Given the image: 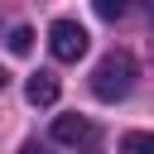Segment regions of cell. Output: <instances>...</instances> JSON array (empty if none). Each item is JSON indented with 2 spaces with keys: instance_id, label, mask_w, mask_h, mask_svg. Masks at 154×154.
I'll use <instances>...</instances> for the list:
<instances>
[{
  "instance_id": "6",
  "label": "cell",
  "mask_w": 154,
  "mask_h": 154,
  "mask_svg": "<svg viewBox=\"0 0 154 154\" xmlns=\"http://www.w3.org/2000/svg\"><path fill=\"white\" fill-rule=\"evenodd\" d=\"M29 48H34V29H24V24H19V29L10 34V53H14V58H24Z\"/></svg>"
},
{
  "instance_id": "2",
  "label": "cell",
  "mask_w": 154,
  "mask_h": 154,
  "mask_svg": "<svg viewBox=\"0 0 154 154\" xmlns=\"http://www.w3.org/2000/svg\"><path fill=\"white\" fill-rule=\"evenodd\" d=\"M87 29L77 24V19H58L53 29H48V48H53V58L58 63H77L82 53H87Z\"/></svg>"
},
{
  "instance_id": "4",
  "label": "cell",
  "mask_w": 154,
  "mask_h": 154,
  "mask_svg": "<svg viewBox=\"0 0 154 154\" xmlns=\"http://www.w3.org/2000/svg\"><path fill=\"white\" fill-rule=\"evenodd\" d=\"M24 96H29V106H53L58 101V77L53 72H34L29 87H24Z\"/></svg>"
},
{
  "instance_id": "10",
  "label": "cell",
  "mask_w": 154,
  "mask_h": 154,
  "mask_svg": "<svg viewBox=\"0 0 154 154\" xmlns=\"http://www.w3.org/2000/svg\"><path fill=\"white\" fill-rule=\"evenodd\" d=\"M149 14H154V0H149Z\"/></svg>"
},
{
  "instance_id": "7",
  "label": "cell",
  "mask_w": 154,
  "mask_h": 154,
  "mask_svg": "<svg viewBox=\"0 0 154 154\" xmlns=\"http://www.w3.org/2000/svg\"><path fill=\"white\" fill-rule=\"evenodd\" d=\"M91 5H96L101 19H120V14H125V0H91Z\"/></svg>"
},
{
  "instance_id": "1",
  "label": "cell",
  "mask_w": 154,
  "mask_h": 154,
  "mask_svg": "<svg viewBox=\"0 0 154 154\" xmlns=\"http://www.w3.org/2000/svg\"><path fill=\"white\" fill-rule=\"evenodd\" d=\"M135 77H140L135 58H130L125 48H116V53H106V58L96 63V72H91V91H96V101H125L130 87H135Z\"/></svg>"
},
{
  "instance_id": "5",
  "label": "cell",
  "mask_w": 154,
  "mask_h": 154,
  "mask_svg": "<svg viewBox=\"0 0 154 154\" xmlns=\"http://www.w3.org/2000/svg\"><path fill=\"white\" fill-rule=\"evenodd\" d=\"M120 154H154V135H144V130H130V135L120 140Z\"/></svg>"
},
{
  "instance_id": "8",
  "label": "cell",
  "mask_w": 154,
  "mask_h": 154,
  "mask_svg": "<svg viewBox=\"0 0 154 154\" xmlns=\"http://www.w3.org/2000/svg\"><path fill=\"white\" fill-rule=\"evenodd\" d=\"M19 154H43V149H38V144H24V149H19Z\"/></svg>"
},
{
  "instance_id": "9",
  "label": "cell",
  "mask_w": 154,
  "mask_h": 154,
  "mask_svg": "<svg viewBox=\"0 0 154 154\" xmlns=\"http://www.w3.org/2000/svg\"><path fill=\"white\" fill-rule=\"evenodd\" d=\"M5 82H10V77H5V67H0V91H5Z\"/></svg>"
},
{
  "instance_id": "3",
  "label": "cell",
  "mask_w": 154,
  "mask_h": 154,
  "mask_svg": "<svg viewBox=\"0 0 154 154\" xmlns=\"http://www.w3.org/2000/svg\"><path fill=\"white\" fill-rule=\"evenodd\" d=\"M53 140L87 149V144H96V125H91L87 116H58V120H53Z\"/></svg>"
}]
</instances>
